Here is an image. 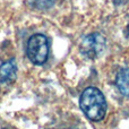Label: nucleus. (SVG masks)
I'll list each match as a JSON object with an SVG mask.
<instances>
[{
  "label": "nucleus",
  "mask_w": 129,
  "mask_h": 129,
  "mask_svg": "<svg viewBox=\"0 0 129 129\" xmlns=\"http://www.w3.org/2000/svg\"><path fill=\"white\" fill-rule=\"evenodd\" d=\"M83 113L92 121H100L107 113V101L103 93L96 87H87L79 98Z\"/></svg>",
  "instance_id": "nucleus-1"
},
{
  "label": "nucleus",
  "mask_w": 129,
  "mask_h": 129,
  "mask_svg": "<svg viewBox=\"0 0 129 129\" xmlns=\"http://www.w3.org/2000/svg\"><path fill=\"white\" fill-rule=\"evenodd\" d=\"M26 53L34 64H43L49 57V42L43 34H34L27 41Z\"/></svg>",
  "instance_id": "nucleus-2"
},
{
  "label": "nucleus",
  "mask_w": 129,
  "mask_h": 129,
  "mask_svg": "<svg viewBox=\"0 0 129 129\" xmlns=\"http://www.w3.org/2000/svg\"><path fill=\"white\" fill-rule=\"evenodd\" d=\"M105 39L99 33L88 34L80 43V53L86 58L94 59L104 50Z\"/></svg>",
  "instance_id": "nucleus-3"
},
{
  "label": "nucleus",
  "mask_w": 129,
  "mask_h": 129,
  "mask_svg": "<svg viewBox=\"0 0 129 129\" xmlns=\"http://www.w3.org/2000/svg\"><path fill=\"white\" fill-rule=\"evenodd\" d=\"M17 73V64L15 59H9L0 66V83L13 82Z\"/></svg>",
  "instance_id": "nucleus-4"
},
{
  "label": "nucleus",
  "mask_w": 129,
  "mask_h": 129,
  "mask_svg": "<svg viewBox=\"0 0 129 129\" xmlns=\"http://www.w3.org/2000/svg\"><path fill=\"white\" fill-rule=\"evenodd\" d=\"M116 86L122 95L129 98V68H123L117 74Z\"/></svg>",
  "instance_id": "nucleus-5"
},
{
  "label": "nucleus",
  "mask_w": 129,
  "mask_h": 129,
  "mask_svg": "<svg viewBox=\"0 0 129 129\" xmlns=\"http://www.w3.org/2000/svg\"><path fill=\"white\" fill-rule=\"evenodd\" d=\"M69 129H76V128H69Z\"/></svg>",
  "instance_id": "nucleus-6"
},
{
  "label": "nucleus",
  "mask_w": 129,
  "mask_h": 129,
  "mask_svg": "<svg viewBox=\"0 0 129 129\" xmlns=\"http://www.w3.org/2000/svg\"><path fill=\"white\" fill-rule=\"evenodd\" d=\"M128 32H129V27H128Z\"/></svg>",
  "instance_id": "nucleus-7"
}]
</instances>
